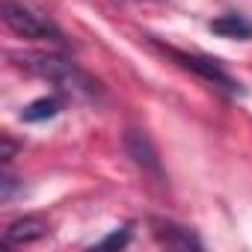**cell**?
Returning <instances> with one entry per match:
<instances>
[{
    "label": "cell",
    "mask_w": 252,
    "mask_h": 252,
    "mask_svg": "<svg viewBox=\"0 0 252 252\" xmlns=\"http://www.w3.org/2000/svg\"><path fill=\"white\" fill-rule=\"evenodd\" d=\"M48 222L39 217H21L15 222H9V228L3 231V246H30L42 237H48Z\"/></svg>",
    "instance_id": "cell-5"
},
{
    "label": "cell",
    "mask_w": 252,
    "mask_h": 252,
    "mask_svg": "<svg viewBox=\"0 0 252 252\" xmlns=\"http://www.w3.org/2000/svg\"><path fill=\"white\" fill-rule=\"evenodd\" d=\"M211 30L222 39H252V21H246L243 15L237 12H228V15H220L211 21Z\"/></svg>",
    "instance_id": "cell-8"
},
{
    "label": "cell",
    "mask_w": 252,
    "mask_h": 252,
    "mask_svg": "<svg viewBox=\"0 0 252 252\" xmlns=\"http://www.w3.org/2000/svg\"><path fill=\"white\" fill-rule=\"evenodd\" d=\"M21 190V181L18 178H12L9 172H3L0 175V202H12V196Z\"/></svg>",
    "instance_id": "cell-10"
},
{
    "label": "cell",
    "mask_w": 252,
    "mask_h": 252,
    "mask_svg": "<svg viewBox=\"0 0 252 252\" xmlns=\"http://www.w3.org/2000/svg\"><path fill=\"white\" fill-rule=\"evenodd\" d=\"M152 234L160 246H169V249H202V240L187 228V225H178L172 220H152Z\"/></svg>",
    "instance_id": "cell-4"
},
{
    "label": "cell",
    "mask_w": 252,
    "mask_h": 252,
    "mask_svg": "<svg viewBox=\"0 0 252 252\" xmlns=\"http://www.w3.org/2000/svg\"><path fill=\"white\" fill-rule=\"evenodd\" d=\"M65 107V98L63 95H45V98H36L33 104H27L21 110V122L27 125H36V122H48L54 116H60Z\"/></svg>",
    "instance_id": "cell-7"
},
{
    "label": "cell",
    "mask_w": 252,
    "mask_h": 252,
    "mask_svg": "<svg viewBox=\"0 0 252 252\" xmlns=\"http://www.w3.org/2000/svg\"><path fill=\"white\" fill-rule=\"evenodd\" d=\"M128 240H131V225H122V228H116L113 234L101 237L95 246H98V249H122V246H128Z\"/></svg>",
    "instance_id": "cell-9"
},
{
    "label": "cell",
    "mask_w": 252,
    "mask_h": 252,
    "mask_svg": "<svg viewBox=\"0 0 252 252\" xmlns=\"http://www.w3.org/2000/svg\"><path fill=\"white\" fill-rule=\"evenodd\" d=\"M166 54H169L172 60H178L184 68H190L193 74L205 77L208 83H214V86H220V89H225L228 95H240V92H243L240 83H237L217 60H211V57H196V54H184V51H175V48H166Z\"/></svg>",
    "instance_id": "cell-3"
},
{
    "label": "cell",
    "mask_w": 252,
    "mask_h": 252,
    "mask_svg": "<svg viewBox=\"0 0 252 252\" xmlns=\"http://www.w3.org/2000/svg\"><path fill=\"white\" fill-rule=\"evenodd\" d=\"M12 60H18V65L27 68L30 74L57 83L63 92H83V95H95L98 92V83L92 77H86L65 57H57V54H12Z\"/></svg>",
    "instance_id": "cell-1"
},
{
    "label": "cell",
    "mask_w": 252,
    "mask_h": 252,
    "mask_svg": "<svg viewBox=\"0 0 252 252\" xmlns=\"http://www.w3.org/2000/svg\"><path fill=\"white\" fill-rule=\"evenodd\" d=\"M125 149H128V155L134 158L137 166H143L146 172H152V175H158V178L163 175L158 149L152 146V140H149L143 131H128V137H125Z\"/></svg>",
    "instance_id": "cell-6"
},
{
    "label": "cell",
    "mask_w": 252,
    "mask_h": 252,
    "mask_svg": "<svg viewBox=\"0 0 252 252\" xmlns=\"http://www.w3.org/2000/svg\"><path fill=\"white\" fill-rule=\"evenodd\" d=\"M3 21L21 39H51V42L63 39L57 24L48 15H42L33 6H27L24 0H3Z\"/></svg>",
    "instance_id": "cell-2"
},
{
    "label": "cell",
    "mask_w": 252,
    "mask_h": 252,
    "mask_svg": "<svg viewBox=\"0 0 252 252\" xmlns=\"http://www.w3.org/2000/svg\"><path fill=\"white\" fill-rule=\"evenodd\" d=\"M12 155H15V143H12L9 137H3V155H0V158H3V163H9Z\"/></svg>",
    "instance_id": "cell-11"
}]
</instances>
